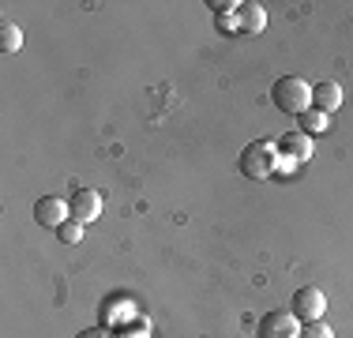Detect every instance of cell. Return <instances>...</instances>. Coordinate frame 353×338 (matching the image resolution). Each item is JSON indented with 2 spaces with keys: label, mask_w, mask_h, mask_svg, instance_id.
<instances>
[{
  "label": "cell",
  "mask_w": 353,
  "mask_h": 338,
  "mask_svg": "<svg viewBox=\"0 0 353 338\" xmlns=\"http://www.w3.org/2000/svg\"><path fill=\"white\" fill-rule=\"evenodd\" d=\"M274 143H267V139H252L245 150H241V158H237V166H241V173L248 177V181H267V177L274 173Z\"/></svg>",
  "instance_id": "7a4b0ae2"
},
{
  "label": "cell",
  "mask_w": 353,
  "mask_h": 338,
  "mask_svg": "<svg viewBox=\"0 0 353 338\" xmlns=\"http://www.w3.org/2000/svg\"><path fill=\"white\" fill-rule=\"evenodd\" d=\"M23 49V30L15 23H0V53H19Z\"/></svg>",
  "instance_id": "8fae6325"
},
{
  "label": "cell",
  "mask_w": 353,
  "mask_h": 338,
  "mask_svg": "<svg viewBox=\"0 0 353 338\" xmlns=\"http://www.w3.org/2000/svg\"><path fill=\"white\" fill-rule=\"evenodd\" d=\"M301 338H334V331L323 324V319H312V324L301 327Z\"/></svg>",
  "instance_id": "4fadbf2b"
},
{
  "label": "cell",
  "mask_w": 353,
  "mask_h": 338,
  "mask_svg": "<svg viewBox=\"0 0 353 338\" xmlns=\"http://www.w3.org/2000/svg\"><path fill=\"white\" fill-rule=\"evenodd\" d=\"M68 218H72V207L64 199H57V196H41L34 203V222L46 226V230H61Z\"/></svg>",
  "instance_id": "5b68a950"
},
{
  "label": "cell",
  "mask_w": 353,
  "mask_h": 338,
  "mask_svg": "<svg viewBox=\"0 0 353 338\" xmlns=\"http://www.w3.org/2000/svg\"><path fill=\"white\" fill-rule=\"evenodd\" d=\"M271 98H274V106H279L282 113L301 117V113L312 109V83H305L301 75H282V79L271 87Z\"/></svg>",
  "instance_id": "6da1fadb"
},
{
  "label": "cell",
  "mask_w": 353,
  "mask_h": 338,
  "mask_svg": "<svg viewBox=\"0 0 353 338\" xmlns=\"http://www.w3.org/2000/svg\"><path fill=\"white\" fill-rule=\"evenodd\" d=\"M237 27L245 30V34H263V27H267L263 4H256V0H245V4L237 8Z\"/></svg>",
  "instance_id": "9c48e42d"
},
{
  "label": "cell",
  "mask_w": 353,
  "mask_h": 338,
  "mask_svg": "<svg viewBox=\"0 0 353 338\" xmlns=\"http://www.w3.org/2000/svg\"><path fill=\"white\" fill-rule=\"evenodd\" d=\"M279 150L285 158H293V162H308L312 158V135H305V132H285L282 139H279Z\"/></svg>",
  "instance_id": "ba28073f"
},
{
  "label": "cell",
  "mask_w": 353,
  "mask_h": 338,
  "mask_svg": "<svg viewBox=\"0 0 353 338\" xmlns=\"http://www.w3.org/2000/svg\"><path fill=\"white\" fill-rule=\"evenodd\" d=\"M218 30H225V34L241 30V27H237V15H233V19H230V15H218Z\"/></svg>",
  "instance_id": "9a60e30c"
},
{
  "label": "cell",
  "mask_w": 353,
  "mask_h": 338,
  "mask_svg": "<svg viewBox=\"0 0 353 338\" xmlns=\"http://www.w3.org/2000/svg\"><path fill=\"white\" fill-rule=\"evenodd\" d=\"M297 124H301V132H305V135H319V132L331 128V117L319 113V109H308V113L297 117Z\"/></svg>",
  "instance_id": "30bf717a"
},
{
  "label": "cell",
  "mask_w": 353,
  "mask_h": 338,
  "mask_svg": "<svg viewBox=\"0 0 353 338\" xmlns=\"http://www.w3.org/2000/svg\"><path fill=\"white\" fill-rule=\"evenodd\" d=\"M75 338H117V335L109 331V327H87V331H79Z\"/></svg>",
  "instance_id": "5bb4252c"
},
{
  "label": "cell",
  "mask_w": 353,
  "mask_h": 338,
  "mask_svg": "<svg viewBox=\"0 0 353 338\" xmlns=\"http://www.w3.org/2000/svg\"><path fill=\"white\" fill-rule=\"evenodd\" d=\"M57 241L61 244H79L83 241V222H75V218H68V222L57 230Z\"/></svg>",
  "instance_id": "7c38bea8"
},
{
  "label": "cell",
  "mask_w": 353,
  "mask_h": 338,
  "mask_svg": "<svg viewBox=\"0 0 353 338\" xmlns=\"http://www.w3.org/2000/svg\"><path fill=\"white\" fill-rule=\"evenodd\" d=\"M68 207H72V218H75V222L90 226V222H98V215H102V196H98L94 188H79V192L68 199Z\"/></svg>",
  "instance_id": "8992f818"
},
{
  "label": "cell",
  "mask_w": 353,
  "mask_h": 338,
  "mask_svg": "<svg viewBox=\"0 0 353 338\" xmlns=\"http://www.w3.org/2000/svg\"><path fill=\"white\" fill-rule=\"evenodd\" d=\"M256 335L259 338H301V319L293 316V312H285V308H274V312H267V316L259 319Z\"/></svg>",
  "instance_id": "3957f363"
},
{
  "label": "cell",
  "mask_w": 353,
  "mask_h": 338,
  "mask_svg": "<svg viewBox=\"0 0 353 338\" xmlns=\"http://www.w3.org/2000/svg\"><path fill=\"white\" fill-rule=\"evenodd\" d=\"M290 312L301 319V324L323 319V312H327V297H323V290H316V286H305V290H297V293H293V301H290Z\"/></svg>",
  "instance_id": "277c9868"
},
{
  "label": "cell",
  "mask_w": 353,
  "mask_h": 338,
  "mask_svg": "<svg viewBox=\"0 0 353 338\" xmlns=\"http://www.w3.org/2000/svg\"><path fill=\"white\" fill-rule=\"evenodd\" d=\"M312 109H319V113L331 117L334 109H342V87L334 79H323L312 87Z\"/></svg>",
  "instance_id": "52a82bcc"
}]
</instances>
